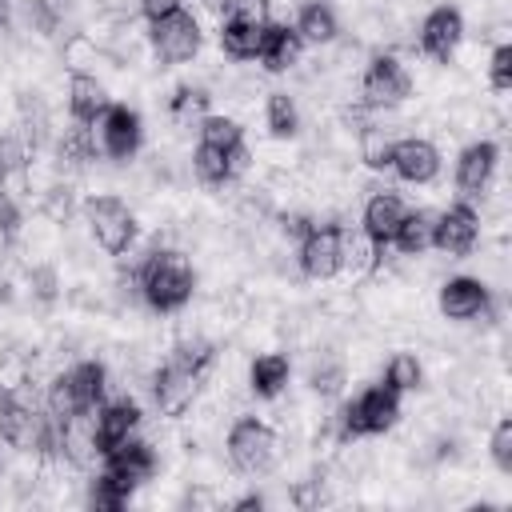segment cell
<instances>
[{
	"instance_id": "4fadbf2b",
	"label": "cell",
	"mask_w": 512,
	"mask_h": 512,
	"mask_svg": "<svg viewBox=\"0 0 512 512\" xmlns=\"http://www.w3.org/2000/svg\"><path fill=\"white\" fill-rule=\"evenodd\" d=\"M500 180V140L496 136H472L456 148L452 160V192L456 200H480Z\"/></svg>"
},
{
	"instance_id": "9c48e42d",
	"label": "cell",
	"mask_w": 512,
	"mask_h": 512,
	"mask_svg": "<svg viewBox=\"0 0 512 512\" xmlns=\"http://www.w3.org/2000/svg\"><path fill=\"white\" fill-rule=\"evenodd\" d=\"M88 128H92L96 156H100L104 164H112V168L140 160L144 140H148V124H144L140 108H132V104H124V100H108V108H104Z\"/></svg>"
},
{
	"instance_id": "9a60e30c",
	"label": "cell",
	"mask_w": 512,
	"mask_h": 512,
	"mask_svg": "<svg viewBox=\"0 0 512 512\" xmlns=\"http://www.w3.org/2000/svg\"><path fill=\"white\" fill-rule=\"evenodd\" d=\"M444 172V148L440 140L424 136V132H408L396 136L392 156H388V176L404 188H432Z\"/></svg>"
},
{
	"instance_id": "ffe728a7",
	"label": "cell",
	"mask_w": 512,
	"mask_h": 512,
	"mask_svg": "<svg viewBox=\"0 0 512 512\" xmlns=\"http://www.w3.org/2000/svg\"><path fill=\"white\" fill-rule=\"evenodd\" d=\"M308 48L304 40L296 36V28L288 20H268V32H264V44H260V72L264 76H292L300 64H304Z\"/></svg>"
},
{
	"instance_id": "8992f818",
	"label": "cell",
	"mask_w": 512,
	"mask_h": 512,
	"mask_svg": "<svg viewBox=\"0 0 512 512\" xmlns=\"http://www.w3.org/2000/svg\"><path fill=\"white\" fill-rule=\"evenodd\" d=\"M144 44H148V56H152L156 68H188V64L200 60V52L208 44V32H204V20L192 8H180V12H168V16L144 20Z\"/></svg>"
},
{
	"instance_id": "6da1fadb",
	"label": "cell",
	"mask_w": 512,
	"mask_h": 512,
	"mask_svg": "<svg viewBox=\"0 0 512 512\" xmlns=\"http://www.w3.org/2000/svg\"><path fill=\"white\" fill-rule=\"evenodd\" d=\"M132 276H136V292H140L144 312H152L160 320L180 316L200 296V268L176 244H156L152 240L148 252L140 256V264L132 268Z\"/></svg>"
},
{
	"instance_id": "d6986e66",
	"label": "cell",
	"mask_w": 512,
	"mask_h": 512,
	"mask_svg": "<svg viewBox=\"0 0 512 512\" xmlns=\"http://www.w3.org/2000/svg\"><path fill=\"white\" fill-rule=\"evenodd\" d=\"M92 424H96V444H100V456H104L108 448L144 432V404H140V396L112 388V396L92 412Z\"/></svg>"
},
{
	"instance_id": "277c9868",
	"label": "cell",
	"mask_w": 512,
	"mask_h": 512,
	"mask_svg": "<svg viewBox=\"0 0 512 512\" xmlns=\"http://www.w3.org/2000/svg\"><path fill=\"white\" fill-rule=\"evenodd\" d=\"M80 228L88 232L92 248H100L104 256H120L128 252L136 240H140V216H136V204L116 196L112 188L104 192H88L80 200Z\"/></svg>"
},
{
	"instance_id": "ba28073f",
	"label": "cell",
	"mask_w": 512,
	"mask_h": 512,
	"mask_svg": "<svg viewBox=\"0 0 512 512\" xmlns=\"http://www.w3.org/2000/svg\"><path fill=\"white\" fill-rule=\"evenodd\" d=\"M144 392H148V404H152L156 420L176 424L204 396V372L184 364V360H176V356H160V364L144 380Z\"/></svg>"
},
{
	"instance_id": "52a82bcc",
	"label": "cell",
	"mask_w": 512,
	"mask_h": 512,
	"mask_svg": "<svg viewBox=\"0 0 512 512\" xmlns=\"http://www.w3.org/2000/svg\"><path fill=\"white\" fill-rule=\"evenodd\" d=\"M436 316L448 324H500V292L472 272H448L436 280Z\"/></svg>"
},
{
	"instance_id": "f546056e",
	"label": "cell",
	"mask_w": 512,
	"mask_h": 512,
	"mask_svg": "<svg viewBox=\"0 0 512 512\" xmlns=\"http://www.w3.org/2000/svg\"><path fill=\"white\" fill-rule=\"evenodd\" d=\"M480 72H484L488 92H492V96H504V92L512 88V44H508V40H492V48L484 52Z\"/></svg>"
},
{
	"instance_id": "3957f363",
	"label": "cell",
	"mask_w": 512,
	"mask_h": 512,
	"mask_svg": "<svg viewBox=\"0 0 512 512\" xmlns=\"http://www.w3.org/2000/svg\"><path fill=\"white\" fill-rule=\"evenodd\" d=\"M400 420H404V396H396L380 380H372L332 404V424H336L340 440H376V436L396 432Z\"/></svg>"
},
{
	"instance_id": "5b68a950",
	"label": "cell",
	"mask_w": 512,
	"mask_h": 512,
	"mask_svg": "<svg viewBox=\"0 0 512 512\" xmlns=\"http://www.w3.org/2000/svg\"><path fill=\"white\" fill-rule=\"evenodd\" d=\"M356 100L368 108H408L416 100V72L404 52L376 48L356 72Z\"/></svg>"
},
{
	"instance_id": "484cf974",
	"label": "cell",
	"mask_w": 512,
	"mask_h": 512,
	"mask_svg": "<svg viewBox=\"0 0 512 512\" xmlns=\"http://www.w3.org/2000/svg\"><path fill=\"white\" fill-rule=\"evenodd\" d=\"M184 168H188V176H192L200 188H208V192L236 184L232 172H228V152H224V148H212V144H204V140H196V144L188 148Z\"/></svg>"
},
{
	"instance_id": "2e32d148",
	"label": "cell",
	"mask_w": 512,
	"mask_h": 512,
	"mask_svg": "<svg viewBox=\"0 0 512 512\" xmlns=\"http://www.w3.org/2000/svg\"><path fill=\"white\" fill-rule=\"evenodd\" d=\"M408 208H412V204H408L392 184H368V192L360 196L356 228H360L372 244L388 248V244L396 240V232H400V224H404Z\"/></svg>"
},
{
	"instance_id": "8fae6325",
	"label": "cell",
	"mask_w": 512,
	"mask_h": 512,
	"mask_svg": "<svg viewBox=\"0 0 512 512\" xmlns=\"http://www.w3.org/2000/svg\"><path fill=\"white\" fill-rule=\"evenodd\" d=\"M468 44V20L460 4H428L412 28V48L428 64H456L460 48Z\"/></svg>"
},
{
	"instance_id": "e0dca14e",
	"label": "cell",
	"mask_w": 512,
	"mask_h": 512,
	"mask_svg": "<svg viewBox=\"0 0 512 512\" xmlns=\"http://www.w3.org/2000/svg\"><path fill=\"white\" fill-rule=\"evenodd\" d=\"M348 376H352L348 352H344V344H340L336 336L316 340V344L304 348V384H308L312 396H320V400H340L344 388H348Z\"/></svg>"
},
{
	"instance_id": "4316f807",
	"label": "cell",
	"mask_w": 512,
	"mask_h": 512,
	"mask_svg": "<svg viewBox=\"0 0 512 512\" xmlns=\"http://www.w3.org/2000/svg\"><path fill=\"white\" fill-rule=\"evenodd\" d=\"M432 228H436V208H408L396 240L388 244L396 256H428L432 252Z\"/></svg>"
},
{
	"instance_id": "d4e9b609",
	"label": "cell",
	"mask_w": 512,
	"mask_h": 512,
	"mask_svg": "<svg viewBox=\"0 0 512 512\" xmlns=\"http://www.w3.org/2000/svg\"><path fill=\"white\" fill-rule=\"evenodd\" d=\"M376 380L384 388H392L396 396H416L428 384V364H424V356L416 348H392L380 360V376Z\"/></svg>"
},
{
	"instance_id": "44dd1931",
	"label": "cell",
	"mask_w": 512,
	"mask_h": 512,
	"mask_svg": "<svg viewBox=\"0 0 512 512\" xmlns=\"http://www.w3.org/2000/svg\"><path fill=\"white\" fill-rule=\"evenodd\" d=\"M260 120L272 144H296L304 132V104L292 88H268L260 96Z\"/></svg>"
},
{
	"instance_id": "4dcf8cb0",
	"label": "cell",
	"mask_w": 512,
	"mask_h": 512,
	"mask_svg": "<svg viewBox=\"0 0 512 512\" xmlns=\"http://www.w3.org/2000/svg\"><path fill=\"white\" fill-rule=\"evenodd\" d=\"M180 8H188V0H136L140 20H156V16H168V12H180Z\"/></svg>"
},
{
	"instance_id": "83f0119b",
	"label": "cell",
	"mask_w": 512,
	"mask_h": 512,
	"mask_svg": "<svg viewBox=\"0 0 512 512\" xmlns=\"http://www.w3.org/2000/svg\"><path fill=\"white\" fill-rule=\"evenodd\" d=\"M196 140H204V144H212V148H236V144H244L248 140V128H244V120L236 116V112H224V108H208L200 120H196Z\"/></svg>"
},
{
	"instance_id": "5bb4252c",
	"label": "cell",
	"mask_w": 512,
	"mask_h": 512,
	"mask_svg": "<svg viewBox=\"0 0 512 512\" xmlns=\"http://www.w3.org/2000/svg\"><path fill=\"white\" fill-rule=\"evenodd\" d=\"M484 244V216L472 200H452L436 208V228H432V252L444 260H468Z\"/></svg>"
},
{
	"instance_id": "7a4b0ae2",
	"label": "cell",
	"mask_w": 512,
	"mask_h": 512,
	"mask_svg": "<svg viewBox=\"0 0 512 512\" xmlns=\"http://www.w3.org/2000/svg\"><path fill=\"white\" fill-rule=\"evenodd\" d=\"M224 460L236 476L244 480H264L280 468L284 460V436L272 420L256 416V412H236L224 428Z\"/></svg>"
},
{
	"instance_id": "603a6c76",
	"label": "cell",
	"mask_w": 512,
	"mask_h": 512,
	"mask_svg": "<svg viewBox=\"0 0 512 512\" xmlns=\"http://www.w3.org/2000/svg\"><path fill=\"white\" fill-rule=\"evenodd\" d=\"M216 48L228 64H256L268 20H240V16H220L216 24Z\"/></svg>"
},
{
	"instance_id": "ac0fdd59",
	"label": "cell",
	"mask_w": 512,
	"mask_h": 512,
	"mask_svg": "<svg viewBox=\"0 0 512 512\" xmlns=\"http://www.w3.org/2000/svg\"><path fill=\"white\" fill-rule=\"evenodd\" d=\"M292 380H296V360L288 348H264L244 364V388L252 400L276 404L280 396H288Z\"/></svg>"
},
{
	"instance_id": "7402d4cb",
	"label": "cell",
	"mask_w": 512,
	"mask_h": 512,
	"mask_svg": "<svg viewBox=\"0 0 512 512\" xmlns=\"http://www.w3.org/2000/svg\"><path fill=\"white\" fill-rule=\"evenodd\" d=\"M288 24L304 40V48H324V44L344 36V20H340V8L332 0H300V4H292V20Z\"/></svg>"
},
{
	"instance_id": "f1b7e54d",
	"label": "cell",
	"mask_w": 512,
	"mask_h": 512,
	"mask_svg": "<svg viewBox=\"0 0 512 512\" xmlns=\"http://www.w3.org/2000/svg\"><path fill=\"white\" fill-rule=\"evenodd\" d=\"M484 456L496 468V476H512V420H508V412L492 416L488 440H484Z\"/></svg>"
},
{
	"instance_id": "cb8c5ba5",
	"label": "cell",
	"mask_w": 512,
	"mask_h": 512,
	"mask_svg": "<svg viewBox=\"0 0 512 512\" xmlns=\"http://www.w3.org/2000/svg\"><path fill=\"white\" fill-rule=\"evenodd\" d=\"M112 92L100 72H64V116L92 124L108 108Z\"/></svg>"
},
{
	"instance_id": "7c38bea8",
	"label": "cell",
	"mask_w": 512,
	"mask_h": 512,
	"mask_svg": "<svg viewBox=\"0 0 512 512\" xmlns=\"http://www.w3.org/2000/svg\"><path fill=\"white\" fill-rule=\"evenodd\" d=\"M108 480H116L124 492H140V488H148L156 476H160V468H164V456H160V448H156V440L148 436V432H136L132 440H124V444H116V448H108L104 456H100V464H96Z\"/></svg>"
},
{
	"instance_id": "30bf717a",
	"label": "cell",
	"mask_w": 512,
	"mask_h": 512,
	"mask_svg": "<svg viewBox=\"0 0 512 512\" xmlns=\"http://www.w3.org/2000/svg\"><path fill=\"white\" fill-rule=\"evenodd\" d=\"M292 264L308 284H336L344 276V224L312 220L292 244Z\"/></svg>"
}]
</instances>
